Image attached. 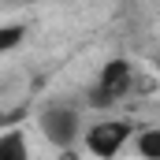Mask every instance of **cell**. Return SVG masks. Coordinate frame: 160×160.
Here are the masks:
<instances>
[{"label": "cell", "mask_w": 160, "mask_h": 160, "mask_svg": "<svg viewBox=\"0 0 160 160\" xmlns=\"http://www.w3.org/2000/svg\"><path fill=\"white\" fill-rule=\"evenodd\" d=\"M41 130H45V138L52 142V145H71L75 138H78V116L71 112V108H48L45 116H41Z\"/></svg>", "instance_id": "6da1fadb"}, {"label": "cell", "mask_w": 160, "mask_h": 160, "mask_svg": "<svg viewBox=\"0 0 160 160\" xmlns=\"http://www.w3.org/2000/svg\"><path fill=\"white\" fill-rule=\"evenodd\" d=\"M123 142H127V123H97V127L86 134V145H89L97 157H116Z\"/></svg>", "instance_id": "7a4b0ae2"}, {"label": "cell", "mask_w": 160, "mask_h": 160, "mask_svg": "<svg viewBox=\"0 0 160 160\" xmlns=\"http://www.w3.org/2000/svg\"><path fill=\"white\" fill-rule=\"evenodd\" d=\"M127 82H130V63H127V60H108L104 71H101V89H104V93H97V104L116 101L123 89H127Z\"/></svg>", "instance_id": "3957f363"}, {"label": "cell", "mask_w": 160, "mask_h": 160, "mask_svg": "<svg viewBox=\"0 0 160 160\" xmlns=\"http://www.w3.org/2000/svg\"><path fill=\"white\" fill-rule=\"evenodd\" d=\"M0 160H30L26 142H22V134H19V130L0 134Z\"/></svg>", "instance_id": "277c9868"}, {"label": "cell", "mask_w": 160, "mask_h": 160, "mask_svg": "<svg viewBox=\"0 0 160 160\" xmlns=\"http://www.w3.org/2000/svg\"><path fill=\"white\" fill-rule=\"evenodd\" d=\"M138 153L145 160H160V130H145L138 138Z\"/></svg>", "instance_id": "5b68a950"}, {"label": "cell", "mask_w": 160, "mask_h": 160, "mask_svg": "<svg viewBox=\"0 0 160 160\" xmlns=\"http://www.w3.org/2000/svg\"><path fill=\"white\" fill-rule=\"evenodd\" d=\"M19 41H22V26H0V52L15 48Z\"/></svg>", "instance_id": "8992f818"}]
</instances>
